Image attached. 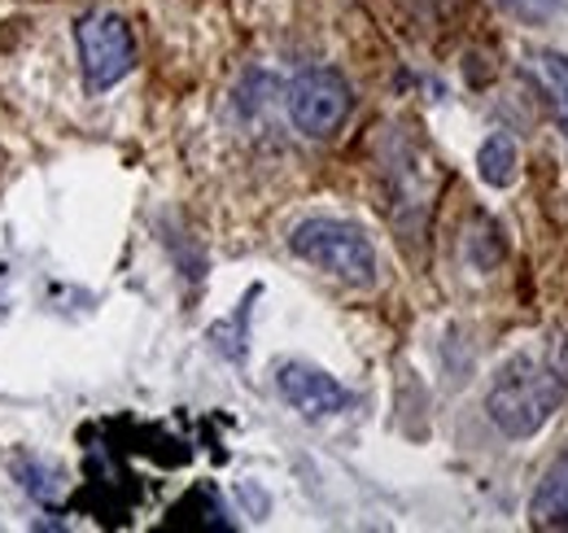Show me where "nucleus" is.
Wrapping results in <instances>:
<instances>
[{
	"label": "nucleus",
	"instance_id": "nucleus-1",
	"mask_svg": "<svg viewBox=\"0 0 568 533\" xmlns=\"http://www.w3.org/2000/svg\"><path fill=\"white\" fill-rule=\"evenodd\" d=\"M568 399V341H547L542 354L520 350L495 372L486 415L503 438H534Z\"/></svg>",
	"mask_w": 568,
	"mask_h": 533
},
{
	"label": "nucleus",
	"instance_id": "nucleus-2",
	"mask_svg": "<svg viewBox=\"0 0 568 533\" xmlns=\"http://www.w3.org/2000/svg\"><path fill=\"white\" fill-rule=\"evenodd\" d=\"M288 250L302 263L328 271L342 284L367 289L376 284V250L367 241V232L346 219H328V214H311L288 232Z\"/></svg>",
	"mask_w": 568,
	"mask_h": 533
},
{
	"label": "nucleus",
	"instance_id": "nucleus-3",
	"mask_svg": "<svg viewBox=\"0 0 568 533\" xmlns=\"http://www.w3.org/2000/svg\"><path fill=\"white\" fill-rule=\"evenodd\" d=\"M74 49L83 67V88L88 92H110L123 83L136 67V40L123 13L114 9H92L74 22Z\"/></svg>",
	"mask_w": 568,
	"mask_h": 533
},
{
	"label": "nucleus",
	"instance_id": "nucleus-4",
	"mask_svg": "<svg viewBox=\"0 0 568 533\" xmlns=\"http://www.w3.org/2000/svg\"><path fill=\"white\" fill-rule=\"evenodd\" d=\"M351 105H355V97H351V83H346L342 70L315 67L302 70L288 83V123L311 140H324V135L337 132L346 123Z\"/></svg>",
	"mask_w": 568,
	"mask_h": 533
},
{
	"label": "nucleus",
	"instance_id": "nucleus-5",
	"mask_svg": "<svg viewBox=\"0 0 568 533\" xmlns=\"http://www.w3.org/2000/svg\"><path fill=\"white\" fill-rule=\"evenodd\" d=\"M276 390L306 420H328V415L351 406V390L337 376H328L324 368H311L302 359H284L281 368H276Z\"/></svg>",
	"mask_w": 568,
	"mask_h": 533
},
{
	"label": "nucleus",
	"instance_id": "nucleus-6",
	"mask_svg": "<svg viewBox=\"0 0 568 533\" xmlns=\"http://www.w3.org/2000/svg\"><path fill=\"white\" fill-rule=\"evenodd\" d=\"M529 516L538 530H568V451L547 467V476L529 503Z\"/></svg>",
	"mask_w": 568,
	"mask_h": 533
},
{
	"label": "nucleus",
	"instance_id": "nucleus-7",
	"mask_svg": "<svg viewBox=\"0 0 568 533\" xmlns=\"http://www.w3.org/2000/svg\"><path fill=\"white\" fill-rule=\"evenodd\" d=\"M477 175L490 189H507L516 180V144H511V135L498 132L477 149Z\"/></svg>",
	"mask_w": 568,
	"mask_h": 533
},
{
	"label": "nucleus",
	"instance_id": "nucleus-8",
	"mask_svg": "<svg viewBox=\"0 0 568 533\" xmlns=\"http://www.w3.org/2000/svg\"><path fill=\"white\" fill-rule=\"evenodd\" d=\"M171 525H197V530H227L223 521V507L211 490H193L184 494V503L171 507Z\"/></svg>",
	"mask_w": 568,
	"mask_h": 533
},
{
	"label": "nucleus",
	"instance_id": "nucleus-9",
	"mask_svg": "<svg viewBox=\"0 0 568 533\" xmlns=\"http://www.w3.org/2000/svg\"><path fill=\"white\" fill-rule=\"evenodd\" d=\"M538 74L551 92V110H556V123L568 140V53H538Z\"/></svg>",
	"mask_w": 568,
	"mask_h": 533
},
{
	"label": "nucleus",
	"instance_id": "nucleus-10",
	"mask_svg": "<svg viewBox=\"0 0 568 533\" xmlns=\"http://www.w3.org/2000/svg\"><path fill=\"white\" fill-rule=\"evenodd\" d=\"M495 4L507 18L525 22V27H547V22L568 13V0H495Z\"/></svg>",
	"mask_w": 568,
	"mask_h": 533
},
{
	"label": "nucleus",
	"instance_id": "nucleus-11",
	"mask_svg": "<svg viewBox=\"0 0 568 533\" xmlns=\"http://www.w3.org/2000/svg\"><path fill=\"white\" fill-rule=\"evenodd\" d=\"M13 476H18L22 490L36 494L40 503H53V499H58V472H49L44 464H36V460H18V464H13Z\"/></svg>",
	"mask_w": 568,
	"mask_h": 533
}]
</instances>
